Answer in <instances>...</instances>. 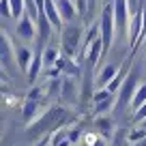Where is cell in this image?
Returning a JSON list of instances; mask_svg holds the SVG:
<instances>
[{
    "label": "cell",
    "instance_id": "cell-1",
    "mask_svg": "<svg viewBox=\"0 0 146 146\" xmlns=\"http://www.w3.org/2000/svg\"><path fill=\"white\" fill-rule=\"evenodd\" d=\"M84 22L80 19H73V22L64 24V28L60 30V52L69 58H75V56L82 52V39H84Z\"/></svg>",
    "mask_w": 146,
    "mask_h": 146
},
{
    "label": "cell",
    "instance_id": "cell-2",
    "mask_svg": "<svg viewBox=\"0 0 146 146\" xmlns=\"http://www.w3.org/2000/svg\"><path fill=\"white\" fill-rule=\"evenodd\" d=\"M101 41H103V54H108L112 50V43H114L116 36V19H114V2H110L101 9Z\"/></svg>",
    "mask_w": 146,
    "mask_h": 146
},
{
    "label": "cell",
    "instance_id": "cell-3",
    "mask_svg": "<svg viewBox=\"0 0 146 146\" xmlns=\"http://www.w3.org/2000/svg\"><path fill=\"white\" fill-rule=\"evenodd\" d=\"M137 88H140V71H137V69H131L129 75L125 78L123 86L118 88V101H116V105H114L118 112L131 105V101H133V97H135Z\"/></svg>",
    "mask_w": 146,
    "mask_h": 146
},
{
    "label": "cell",
    "instance_id": "cell-4",
    "mask_svg": "<svg viewBox=\"0 0 146 146\" xmlns=\"http://www.w3.org/2000/svg\"><path fill=\"white\" fill-rule=\"evenodd\" d=\"M0 64L5 67V71L9 73V75H15V69H17L15 45H13V39H11L5 30H0Z\"/></svg>",
    "mask_w": 146,
    "mask_h": 146
},
{
    "label": "cell",
    "instance_id": "cell-5",
    "mask_svg": "<svg viewBox=\"0 0 146 146\" xmlns=\"http://www.w3.org/2000/svg\"><path fill=\"white\" fill-rule=\"evenodd\" d=\"M142 26H144V9H137L131 15L129 22V30H127V43H129V52L135 54V50L140 47V36H142Z\"/></svg>",
    "mask_w": 146,
    "mask_h": 146
},
{
    "label": "cell",
    "instance_id": "cell-6",
    "mask_svg": "<svg viewBox=\"0 0 146 146\" xmlns=\"http://www.w3.org/2000/svg\"><path fill=\"white\" fill-rule=\"evenodd\" d=\"M35 19H32V15L28 13H24L22 17L17 19V26H15V32H17V36H22L24 41H36L39 39V30H36V26H35Z\"/></svg>",
    "mask_w": 146,
    "mask_h": 146
},
{
    "label": "cell",
    "instance_id": "cell-7",
    "mask_svg": "<svg viewBox=\"0 0 146 146\" xmlns=\"http://www.w3.org/2000/svg\"><path fill=\"white\" fill-rule=\"evenodd\" d=\"M43 43L36 39V47H35V56H32V62H30V67H28V71H26V80H28V84H35L36 80H39V75H41V69L45 67L43 64Z\"/></svg>",
    "mask_w": 146,
    "mask_h": 146
},
{
    "label": "cell",
    "instance_id": "cell-8",
    "mask_svg": "<svg viewBox=\"0 0 146 146\" xmlns=\"http://www.w3.org/2000/svg\"><path fill=\"white\" fill-rule=\"evenodd\" d=\"M60 97H62L67 103H75V101H78V78H75V75H67V78L62 80Z\"/></svg>",
    "mask_w": 146,
    "mask_h": 146
},
{
    "label": "cell",
    "instance_id": "cell-9",
    "mask_svg": "<svg viewBox=\"0 0 146 146\" xmlns=\"http://www.w3.org/2000/svg\"><path fill=\"white\" fill-rule=\"evenodd\" d=\"M32 56H35V52H32L28 45L15 43V60H17V69L24 73V75H26L28 67H30V62H32Z\"/></svg>",
    "mask_w": 146,
    "mask_h": 146
},
{
    "label": "cell",
    "instance_id": "cell-10",
    "mask_svg": "<svg viewBox=\"0 0 146 146\" xmlns=\"http://www.w3.org/2000/svg\"><path fill=\"white\" fill-rule=\"evenodd\" d=\"M43 13H45V17L50 19V24H52L54 30L60 32L64 28V22H62V17H60V11H58V7H56V0H45V5H43Z\"/></svg>",
    "mask_w": 146,
    "mask_h": 146
},
{
    "label": "cell",
    "instance_id": "cell-11",
    "mask_svg": "<svg viewBox=\"0 0 146 146\" xmlns=\"http://www.w3.org/2000/svg\"><path fill=\"white\" fill-rule=\"evenodd\" d=\"M56 7H58L60 17H62L64 24H69V22H73V19L80 17V13H78V9H75V2H73V0H56Z\"/></svg>",
    "mask_w": 146,
    "mask_h": 146
},
{
    "label": "cell",
    "instance_id": "cell-12",
    "mask_svg": "<svg viewBox=\"0 0 146 146\" xmlns=\"http://www.w3.org/2000/svg\"><path fill=\"white\" fill-rule=\"evenodd\" d=\"M36 30H39V41L45 45V43H50V36H52V24H50V19L45 17V13H39V19H36Z\"/></svg>",
    "mask_w": 146,
    "mask_h": 146
},
{
    "label": "cell",
    "instance_id": "cell-13",
    "mask_svg": "<svg viewBox=\"0 0 146 146\" xmlns=\"http://www.w3.org/2000/svg\"><path fill=\"white\" fill-rule=\"evenodd\" d=\"M116 73H118V69H116V64H108V67H103L99 73H95V82H97V86L99 88H105L112 80L116 78Z\"/></svg>",
    "mask_w": 146,
    "mask_h": 146
},
{
    "label": "cell",
    "instance_id": "cell-14",
    "mask_svg": "<svg viewBox=\"0 0 146 146\" xmlns=\"http://www.w3.org/2000/svg\"><path fill=\"white\" fill-rule=\"evenodd\" d=\"M60 54L62 52L58 50V47H52V45H45L43 47V64H45V69H52L56 64V60L60 58Z\"/></svg>",
    "mask_w": 146,
    "mask_h": 146
},
{
    "label": "cell",
    "instance_id": "cell-15",
    "mask_svg": "<svg viewBox=\"0 0 146 146\" xmlns=\"http://www.w3.org/2000/svg\"><path fill=\"white\" fill-rule=\"evenodd\" d=\"M36 108H39V99L26 97V101H24V120H26V123H30V120L35 118Z\"/></svg>",
    "mask_w": 146,
    "mask_h": 146
},
{
    "label": "cell",
    "instance_id": "cell-16",
    "mask_svg": "<svg viewBox=\"0 0 146 146\" xmlns=\"http://www.w3.org/2000/svg\"><path fill=\"white\" fill-rule=\"evenodd\" d=\"M95 127L99 129V133H101L103 137H108L110 133H112V120H110L108 116H103V114H101L99 118L95 120Z\"/></svg>",
    "mask_w": 146,
    "mask_h": 146
},
{
    "label": "cell",
    "instance_id": "cell-17",
    "mask_svg": "<svg viewBox=\"0 0 146 146\" xmlns=\"http://www.w3.org/2000/svg\"><path fill=\"white\" fill-rule=\"evenodd\" d=\"M9 2H11V17L19 19L24 13H26V9H28L26 0H9Z\"/></svg>",
    "mask_w": 146,
    "mask_h": 146
},
{
    "label": "cell",
    "instance_id": "cell-18",
    "mask_svg": "<svg viewBox=\"0 0 146 146\" xmlns=\"http://www.w3.org/2000/svg\"><path fill=\"white\" fill-rule=\"evenodd\" d=\"M144 103H146V84H140V88L135 90V97H133V101H131V110L135 112V110H140Z\"/></svg>",
    "mask_w": 146,
    "mask_h": 146
},
{
    "label": "cell",
    "instance_id": "cell-19",
    "mask_svg": "<svg viewBox=\"0 0 146 146\" xmlns=\"http://www.w3.org/2000/svg\"><path fill=\"white\" fill-rule=\"evenodd\" d=\"M144 137H146V127L133 129V131H129V144H135V142L144 140Z\"/></svg>",
    "mask_w": 146,
    "mask_h": 146
},
{
    "label": "cell",
    "instance_id": "cell-20",
    "mask_svg": "<svg viewBox=\"0 0 146 146\" xmlns=\"http://www.w3.org/2000/svg\"><path fill=\"white\" fill-rule=\"evenodd\" d=\"M0 15L2 17H11V2L9 0H0Z\"/></svg>",
    "mask_w": 146,
    "mask_h": 146
},
{
    "label": "cell",
    "instance_id": "cell-21",
    "mask_svg": "<svg viewBox=\"0 0 146 146\" xmlns=\"http://www.w3.org/2000/svg\"><path fill=\"white\" fill-rule=\"evenodd\" d=\"M133 120H135V123H142V120H146V103L142 105L140 110H135V112H133Z\"/></svg>",
    "mask_w": 146,
    "mask_h": 146
},
{
    "label": "cell",
    "instance_id": "cell-22",
    "mask_svg": "<svg viewBox=\"0 0 146 146\" xmlns=\"http://www.w3.org/2000/svg\"><path fill=\"white\" fill-rule=\"evenodd\" d=\"M9 80H11V75L5 71V67L0 64V82H9Z\"/></svg>",
    "mask_w": 146,
    "mask_h": 146
},
{
    "label": "cell",
    "instance_id": "cell-23",
    "mask_svg": "<svg viewBox=\"0 0 146 146\" xmlns=\"http://www.w3.org/2000/svg\"><path fill=\"white\" fill-rule=\"evenodd\" d=\"M90 146H108V140H105V137H101V135H99V137H97V140L92 142Z\"/></svg>",
    "mask_w": 146,
    "mask_h": 146
},
{
    "label": "cell",
    "instance_id": "cell-24",
    "mask_svg": "<svg viewBox=\"0 0 146 146\" xmlns=\"http://www.w3.org/2000/svg\"><path fill=\"white\" fill-rule=\"evenodd\" d=\"M67 135H69V140H71V142H78V137H80V129H73V131H71V133H67Z\"/></svg>",
    "mask_w": 146,
    "mask_h": 146
},
{
    "label": "cell",
    "instance_id": "cell-25",
    "mask_svg": "<svg viewBox=\"0 0 146 146\" xmlns=\"http://www.w3.org/2000/svg\"><path fill=\"white\" fill-rule=\"evenodd\" d=\"M30 2H35L36 5V9H39V13L43 11V5H45V0H30Z\"/></svg>",
    "mask_w": 146,
    "mask_h": 146
},
{
    "label": "cell",
    "instance_id": "cell-26",
    "mask_svg": "<svg viewBox=\"0 0 146 146\" xmlns=\"http://www.w3.org/2000/svg\"><path fill=\"white\" fill-rule=\"evenodd\" d=\"M71 144H73V142H71V140H69V135H67V137H64V140H62V142H60V144H58V146H71Z\"/></svg>",
    "mask_w": 146,
    "mask_h": 146
},
{
    "label": "cell",
    "instance_id": "cell-27",
    "mask_svg": "<svg viewBox=\"0 0 146 146\" xmlns=\"http://www.w3.org/2000/svg\"><path fill=\"white\" fill-rule=\"evenodd\" d=\"M133 146H146V137H144V140H140V142H135Z\"/></svg>",
    "mask_w": 146,
    "mask_h": 146
},
{
    "label": "cell",
    "instance_id": "cell-28",
    "mask_svg": "<svg viewBox=\"0 0 146 146\" xmlns=\"http://www.w3.org/2000/svg\"><path fill=\"white\" fill-rule=\"evenodd\" d=\"M140 125H142V127H146V120H142V123H140Z\"/></svg>",
    "mask_w": 146,
    "mask_h": 146
},
{
    "label": "cell",
    "instance_id": "cell-29",
    "mask_svg": "<svg viewBox=\"0 0 146 146\" xmlns=\"http://www.w3.org/2000/svg\"><path fill=\"white\" fill-rule=\"evenodd\" d=\"M0 131H2V120H0Z\"/></svg>",
    "mask_w": 146,
    "mask_h": 146
},
{
    "label": "cell",
    "instance_id": "cell-30",
    "mask_svg": "<svg viewBox=\"0 0 146 146\" xmlns=\"http://www.w3.org/2000/svg\"><path fill=\"white\" fill-rule=\"evenodd\" d=\"M26 2H30V0H26Z\"/></svg>",
    "mask_w": 146,
    "mask_h": 146
},
{
    "label": "cell",
    "instance_id": "cell-31",
    "mask_svg": "<svg viewBox=\"0 0 146 146\" xmlns=\"http://www.w3.org/2000/svg\"><path fill=\"white\" fill-rule=\"evenodd\" d=\"M142 2H144V0H142Z\"/></svg>",
    "mask_w": 146,
    "mask_h": 146
}]
</instances>
